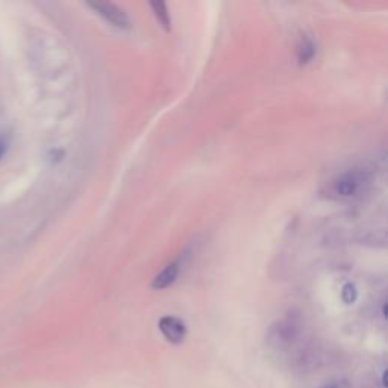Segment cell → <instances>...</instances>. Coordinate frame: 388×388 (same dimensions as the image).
Masks as SVG:
<instances>
[{"mask_svg": "<svg viewBox=\"0 0 388 388\" xmlns=\"http://www.w3.org/2000/svg\"><path fill=\"white\" fill-rule=\"evenodd\" d=\"M370 175L365 170H349L337 176L329 187V193L340 199H352L360 196L369 187Z\"/></svg>", "mask_w": 388, "mask_h": 388, "instance_id": "6da1fadb", "label": "cell"}, {"mask_svg": "<svg viewBox=\"0 0 388 388\" xmlns=\"http://www.w3.org/2000/svg\"><path fill=\"white\" fill-rule=\"evenodd\" d=\"M301 339V325L294 319H287L277 323L270 332V341L281 347V349H289L291 346L298 344Z\"/></svg>", "mask_w": 388, "mask_h": 388, "instance_id": "7a4b0ae2", "label": "cell"}, {"mask_svg": "<svg viewBox=\"0 0 388 388\" xmlns=\"http://www.w3.org/2000/svg\"><path fill=\"white\" fill-rule=\"evenodd\" d=\"M90 6L95 9V11L104 17L108 23L116 26L119 29H129L131 28V20L126 16L123 9L119 8L114 4L108 2H97V4H90Z\"/></svg>", "mask_w": 388, "mask_h": 388, "instance_id": "3957f363", "label": "cell"}, {"mask_svg": "<svg viewBox=\"0 0 388 388\" xmlns=\"http://www.w3.org/2000/svg\"><path fill=\"white\" fill-rule=\"evenodd\" d=\"M158 326H159V331L162 332V335H164L170 343L179 344L183 341V339H186V335H187L186 323H183L178 317H173V315H166V317H162L159 320Z\"/></svg>", "mask_w": 388, "mask_h": 388, "instance_id": "277c9868", "label": "cell"}, {"mask_svg": "<svg viewBox=\"0 0 388 388\" xmlns=\"http://www.w3.org/2000/svg\"><path fill=\"white\" fill-rule=\"evenodd\" d=\"M319 360V352L314 344H303L301 346L296 353L293 355V365L298 370H310Z\"/></svg>", "mask_w": 388, "mask_h": 388, "instance_id": "5b68a950", "label": "cell"}, {"mask_svg": "<svg viewBox=\"0 0 388 388\" xmlns=\"http://www.w3.org/2000/svg\"><path fill=\"white\" fill-rule=\"evenodd\" d=\"M179 270H181V261H175L169 264L167 267L162 270L158 277H155V279H153L152 282V287L155 290H162V289H167L170 287V285L176 281L178 274H179Z\"/></svg>", "mask_w": 388, "mask_h": 388, "instance_id": "8992f818", "label": "cell"}, {"mask_svg": "<svg viewBox=\"0 0 388 388\" xmlns=\"http://www.w3.org/2000/svg\"><path fill=\"white\" fill-rule=\"evenodd\" d=\"M315 55V44L311 38L303 37L298 44V59L301 64H306L314 58Z\"/></svg>", "mask_w": 388, "mask_h": 388, "instance_id": "52a82bcc", "label": "cell"}, {"mask_svg": "<svg viewBox=\"0 0 388 388\" xmlns=\"http://www.w3.org/2000/svg\"><path fill=\"white\" fill-rule=\"evenodd\" d=\"M150 6L153 8V13H155V17L158 18V22L169 30L170 26H171V22H170V16L167 13L166 4H162V2H152Z\"/></svg>", "mask_w": 388, "mask_h": 388, "instance_id": "ba28073f", "label": "cell"}, {"mask_svg": "<svg viewBox=\"0 0 388 388\" xmlns=\"http://www.w3.org/2000/svg\"><path fill=\"white\" fill-rule=\"evenodd\" d=\"M6 152V143L4 140H0V159H2V157L5 155Z\"/></svg>", "mask_w": 388, "mask_h": 388, "instance_id": "9c48e42d", "label": "cell"}]
</instances>
